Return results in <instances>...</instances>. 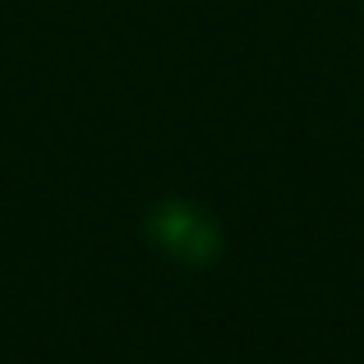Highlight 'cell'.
I'll list each match as a JSON object with an SVG mask.
<instances>
[{
    "label": "cell",
    "mask_w": 364,
    "mask_h": 364,
    "mask_svg": "<svg viewBox=\"0 0 364 364\" xmlns=\"http://www.w3.org/2000/svg\"><path fill=\"white\" fill-rule=\"evenodd\" d=\"M152 235H157V245L166 249V254L189 258V263H203L217 249V226L208 222L198 208H185V203L161 208V213L152 217Z\"/></svg>",
    "instance_id": "cell-1"
}]
</instances>
